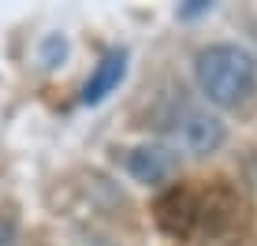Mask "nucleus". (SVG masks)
Segmentation results:
<instances>
[{
    "instance_id": "1",
    "label": "nucleus",
    "mask_w": 257,
    "mask_h": 246,
    "mask_svg": "<svg viewBox=\"0 0 257 246\" xmlns=\"http://www.w3.org/2000/svg\"><path fill=\"white\" fill-rule=\"evenodd\" d=\"M198 86L212 104L231 108V104L246 101L253 93L257 64L238 45H209L198 56Z\"/></svg>"
},
{
    "instance_id": "2",
    "label": "nucleus",
    "mask_w": 257,
    "mask_h": 246,
    "mask_svg": "<svg viewBox=\"0 0 257 246\" xmlns=\"http://www.w3.org/2000/svg\"><path fill=\"white\" fill-rule=\"evenodd\" d=\"M246 231V205L224 183H212L205 194H198V224L194 235L201 246H235Z\"/></svg>"
},
{
    "instance_id": "3",
    "label": "nucleus",
    "mask_w": 257,
    "mask_h": 246,
    "mask_svg": "<svg viewBox=\"0 0 257 246\" xmlns=\"http://www.w3.org/2000/svg\"><path fill=\"white\" fill-rule=\"evenodd\" d=\"M153 213H157V224H161L168 235L190 239L194 224H198V194L187 190V187H172V190H164V194L157 198Z\"/></svg>"
},
{
    "instance_id": "4",
    "label": "nucleus",
    "mask_w": 257,
    "mask_h": 246,
    "mask_svg": "<svg viewBox=\"0 0 257 246\" xmlns=\"http://www.w3.org/2000/svg\"><path fill=\"white\" fill-rule=\"evenodd\" d=\"M172 138L187 149V153H198L201 157V153H212V149L224 142V123L205 116V112H198V108H187L179 119H175Z\"/></svg>"
},
{
    "instance_id": "5",
    "label": "nucleus",
    "mask_w": 257,
    "mask_h": 246,
    "mask_svg": "<svg viewBox=\"0 0 257 246\" xmlns=\"http://www.w3.org/2000/svg\"><path fill=\"white\" fill-rule=\"evenodd\" d=\"M123 75H127V52H123V49H112L108 56L93 67V75L86 78V86H82V104L104 101V97H108V93L119 86Z\"/></svg>"
},
{
    "instance_id": "6",
    "label": "nucleus",
    "mask_w": 257,
    "mask_h": 246,
    "mask_svg": "<svg viewBox=\"0 0 257 246\" xmlns=\"http://www.w3.org/2000/svg\"><path fill=\"white\" fill-rule=\"evenodd\" d=\"M127 172L138 183H161L175 172V153H168L161 146H138L127 153Z\"/></svg>"
},
{
    "instance_id": "7",
    "label": "nucleus",
    "mask_w": 257,
    "mask_h": 246,
    "mask_svg": "<svg viewBox=\"0 0 257 246\" xmlns=\"http://www.w3.org/2000/svg\"><path fill=\"white\" fill-rule=\"evenodd\" d=\"M64 52H67V41L64 38H45V45H41V64L56 67V60H64Z\"/></svg>"
},
{
    "instance_id": "8",
    "label": "nucleus",
    "mask_w": 257,
    "mask_h": 246,
    "mask_svg": "<svg viewBox=\"0 0 257 246\" xmlns=\"http://www.w3.org/2000/svg\"><path fill=\"white\" fill-rule=\"evenodd\" d=\"M201 12H209V0H190L179 15H201Z\"/></svg>"
},
{
    "instance_id": "9",
    "label": "nucleus",
    "mask_w": 257,
    "mask_h": 246,
    "mask_svg": "<svg viewBox=\"0 0 257 246\" xmlns=\"http://www.w3.org/2000/svg\"><path fill=\"white\" fill-rule=\"evenodd\" d=\"M0 246H12V224L0 220Z\"/></svg>"
}]
</instances>
